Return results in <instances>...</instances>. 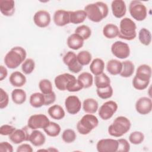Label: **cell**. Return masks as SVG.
<instances>
[{
    "label": "cell",
    "mask_w": 152,
    "mask_h": 152,
    "mask_svg": "<svg viewBox=\"0 0 152 152\" xmlns=\"http://www.w3.org/2000/svg\"><path fill=\"white\" fill-rule=\"evenodd\" d=\"M35 68V62L31 58L26 59L21 64V69L24 74L26 75L30 74Z\"/></svg>",
    "instance_id": "cell-40"
},
{
    "label": "cell",
    "mask_w": 152,
    "mask_h": 152,
    "mask_svg": "<svg viewBox=\"0 0 152 152\" xmlns=\"http://www.w3.org/2000/svg\"><path fill=\"white\" fill-rule=\"evenodd\" d=\"M75 77L69 73H64L57 75L54 80L55 87L61 91L66 90L69 83L74 80Z\"/></svg>",
    "instance_id": "cell-16"
},
{
    "label": "cell",
    "mask_w": 152,
    "mask_h": 152,
    "mask_svg": "<svg viewBox=\"0 0 152 152\" xmlns=\"http://www.w3.org/2000/svg\"><path fill=\"white\" fill-rule=\"evenodd\" d=\"M33 148L28 144H22L17 147V152H32Z\"/></svg>",
    "instance_id": "cell-51"
},
{
    "label": "cell",
    "mask_w": 152,
    "mask_h": 152,
    "mask_svg": "<svg viewBox=\"0 0 152 152\" xmlns=\"http://www.w3.org/2000/svg\"><path fill=\"white\" fill-rule=\"evenodd\" d=\"M70 23L74 24H78L83 23L87 18V14L84 10L69 11Z\"/></svg>",
    "instance_id": "cell-29"
},
{
    "label": "cell",
    "mask_w": 152,
    "mask_h": 152,
    "mask_svg": "<svg viewBox=\"0 0 152 152\" xmlns=\"http://www.w3.org/2000/svg\"><path fill=\"white\" fill-rule=\"evenodd\" d=\"M138 39L141 44L148 46L151 42V34L149 30L142 28L138 33Z\"/></svg>",
    "instance_id": "cell-36"
},
{
    "label": "cell",
    "mask_w": 152,
    "mask_h": 152,
    "mask_svg": "<svg viewBox=\"0 0 152 152\" xmlns=\"http://www.w3.org/2000/svg\"><path fill=\"white\" fill-rule=\"evenodd\" d=\"M39 87L41 93L43 94H47L53 92L52 83L48 79L41 80L39 83Z\"/></svg>",
    "instance_id": "cell-39"
},
{
    "label": "cell",
    "mask_w": 152,
    "mask_h": 152,
    "mask_svg": "<svg viewBox=\"0 0 152 152\" xmlns=\"http://www.w3.org/2000/svg\"><path fill=\"white\" fill-rule=\"evenodd\" d=\"M83 88V86L80 82L77 79L75 78L69 83L66 88V90L69 92H76L80 91Z\"/></svg>",
    "instance_id": "cell-45"
},
{
    "label": "cell",
    "mask_w": 152,
    "mask_h": 152,
    "mask_svg": "<svg viewBox=\"0 0 152 152\" xmlns=\"http://www.w3.org/2000/svg\"><path fill=\"white\" fill-rule=\"evenodd\" d=\"M87 17L91 21L99 23L106 18L109 13V8L106 4L103 2H96L87 5L84 10Z\"/></svg>",
    "instance_id": "cell-1"
},
{
    "label": "cell",
    "mask_w": 152,
    "mask_h": 152,
    "mask_svg": "<svg viewBox=\"0 0 152 152\" xmlns=\"http://www.w3.org/2000/svg\"><path fill=\"white\" fill-rule=\"evenodd\" d=\"M63 62L73 73H78L83 69V66L78 62L77 55L72 51H68L65 53L63 57Z\"/></svg>",
    "instance_id": "cell-9"
},
{
    "label": "cell",
    "mask_w": 152,
    "mask_h": 152,
    "mask_svg": "<svg viewBox=\"0 0 152 152\" xmlns=\"http://www.w3.org/2000/svg\"><path fill=\"white\" fill-rule=\"evenodd\" d=\"M9 103V96L8 93L2 88H0V108L3 109L8 106Z\"/></svg>",
    "instance_id": "cell-46"
},
{
    "label": "cell",
    "mask_w": 152,
    "mask_h": 152,
    "mask_svg": "<svg viewBox=\"0 0 152 152\" xmlns=\"http://www.w3.org/2000/svg\"><path fill=\"white\" fill-rule=\"evenodd\" d=\"M1 12L6 17H11L15 12V2L13 0H0Z\"/></svg>",
    "instance_id": "cell-20"
},
{
    "label": "cell",
    "mask_w": 152,
    "mask_h": 152,
    "mask_svg": "<svg viewBox=\"0 0 152 152\" xmlns=\"http://www.w3.org/2000/svg\"><path fill=\"white\" fill-rule=\"evenodd\" d=\"M137 26L135 22L129 18H122L119 24L118 37L126 40H134L137 36Z\"/></svg>",
    "instance_id": "cell-4"
},
{
    "label": "cell",
    "mask_w": 152,
    "mask_h": 152,
    "mask_svg": "<svg viewBox=\"0 0 152 152\" xmlns=\"http://www.w3.org/2000/svg\"><path fill=\"white\" fill-rule=\"evenodd\" d=\"M32 131L33 129L27 125L21 129H15L9 135V139L15 144H20L24 141H28V137Z\"/></svg>",
    "instance_id": "cell-8"
},
{
    "label": "cell",
    "mask_w": 152,
    "mask_h": 152,
    "mask_svg": "<svg viewBox=\"0 0 152 152\" xmlns=\"http://www.w3.org/2000/svg\"><path fill=\"white\" fill-rule=\"evenodd\" d=\"M11 98L14 103L21 104L26 100V93L24 90L21 88L14 89L11 92Z\"/></svg>",
    "instance_id": "cell-30"
},
{
    "label": "cell",
    "mask_w": 152,
    "mask_h": 152,
    "mask_svg": "<svg viewBox=\"0 0 152 152\" xmlns=\"http://www.w3.org/2000/svg\"><path fill=\"white\" fill-rule=\"evenodd\" d=\"M94 83L97 88H103L110 85V78L104 73L95 76Z\"/></svg>",
    "instance_id": "cell-33"
},
{
    "label": "cell",
    "mask_w": 152,
    "mask_h": 152,
    "mask_svg": "<svg viewBox=\"0 0 152 152\" xmlns=\"http://www.w3.org/2000/svg\"><path fill=\"white\" fill-rule=\"evenodd\" d=\"M122 68L120 73V75L124 78L130 77L134 72L135 66L132 62L129 60L123 61L122 62Z\"/></svg>",
    "instance_id": "cell-32"
},
{
    "label": "cell",
    "mask_w": 152,
    "mask_h": 152,
    "mask_svg": "<svg viewBox=\"0 0 152 152\" xmlns=\"http://www.w3.org/2000/svg\"><path fill=\"white\" fill-rule=\"evenodd\" d=\"M26 51L23 47H13L5 56V65L10 69L17 68L26 59Z\"/></svg>",
    "instance_id": "cell-2"
},
{
    "label": "cell",
    "mask_w": 152,
    "mask_h": 152,
    "mask_svg": "<svg viewBox=\"0 0 152 152\" xmlns=\"http://www.w3.org/2000/svg\"><path fill=\"white\" fill-rule=\"evenodd\" d=\"M30 105L35 108L41 107L45 105V96L42 93H33L29 99Z\"/></svg>",
    "instance_id": "cell-31"
},
{
    "label": "cell",
    "mask_w": 152,
    "mask_h": 152,
    "mask_svg": "<svg viewBox=\"0 0 152 152\" xmlns=\"http://www.w3.org/2000/svg\"><path fill=\"white\" fill-rule=\"evenodd\" d=\"M118 104L112 100L104 102L99 109V115L100 118L104 121L110 119L117 111Z\"/></svg>",
    "instance_id": "cell-7"
},
{
    "label": "cell",
    "mask_w": 152,
    "mask_h": 152,
    "mask_svg": "<svg viewBox=\"0 0 152 152\" xmlns=\"http://www.w3.org/2000/svg\"><path fill=\"white\" fill-rule=\"evenodd\" d=\"M65 106L68 113L75 115L81 110V102L76 96H69L65 100Z\"/></svg>",
    "instance_id": "cell-13"
},
{
    "label": "cell",
    "mask_w": 152,
    "mask_h": 152,
    "mask_svg": "<svg viewBox=\"0 0 152 152\" xmlns=\"http://www.w3.org/2000/svg\"><path fill=\"white\" fill-rule=\"evenodd\" d=\"M49 122V119L45 115L40 113L30 116L28 119L27 125L32 129H44Z\"/></svg>",
    "instance_id": "cell-10"
},
{
    "label": "cell",
    "mask_w": 152,
    "mask_h": 152,
    "mask_svg": "<svg viewBox=\"0 0 152 152\" xmlns=\"http://www.w3.org/2000/svg\"><path fill=\"white\" fill-rule=\"evenodd\" d=\"M111 52L116 58L121 59L127 58L130 55L129 45L122 41H116L112 45Z\"/></svg>",
    "instance_id": "cell-11"
},
{
    "label": "cell",
    "mask_w": 152,
    "mask_h": 152,
    "mask_svg": "<svg viewBox=\"0 0 152 152\" xmlns=\"http://www.w3.org/2000/svg\"><path fill=\"white\" fill-rule=\"evenodd\" d=\"M77 138L75 132L71 129H65L62 134V139L66 143L73 142Z\"/></svg>",
    "instance_id": "cell-42"
},
{
    "label": "cell",
    "mask_w": 152,
    "mask_h": 152,
    "mask_svg": "<svg viewBox=\"0 0 152 152\" xmlns=\"http://www.w3.org/2000/svg\"><path fill=\"white\" fill-rule=\"evenodd\" d=\"M97 96L102 99H107L110 98L113 93V90L111 86H109L103 88H97L96 90Z\"/></svg>",
    "instance_id": "cell-41"
},
{
    "label": "cell",
    "mask_w": 152,
    "mask_h": 152,
    "mask_svg": "<svg viewBox=\"0 0 152 152\" xmlns=\"http://www.w3.org/2000/svg\"><path fill=\"white\" fill-rule=\"evenodd\" d=\"M45 132L49 137H55L61 132V126L55 122L50 121L48 125L43 129Z\"/></svg>",
    "instance_id": "cell-35"
},
{
    "label": "cell",
    "mask_w": 152,
    "mask_h": 152,
    "mask_svg": "<svg viewBox=\"0 0 152 152\" xmlns=\"http://www.w3.org/2000/svg\"><path fill=\"white\" fill-rule=\"evenodd\" d=\"M104 69V62L100 58H95L93 59L90 65V70L91 72L95 76L98 75L103 72Z\"/></svg>",
    "instance_id": "cell-28"
},
{
    "label": "cell",
    "mask_w": 152,
    "mask_h": 152,
    "mask_svg": "<svg viewBox=\"0 0 152 152\" xmlns=\"http://www.w3.org/2000/svg\"><path fill=\"white\" fill-rule=\"evenodd\" d=\"M45 96V106H48L50 104H52L55 102L56 100V94L53 91L51 93L47 94H44Z\"/></svg>",
    "instance_id": "cell-49"
},
{
    "label": "cell",
    "mask_w": 152,
    "mask_h": 152,
    "mask_svg": "<svg viewBox=\"0 0 152 152\" xmlns=\"http://www.w3.org/2000/svg\"><path fill=\"white\" fill-rule=\"evenodd\" d=\"M98 102L94 99L87 98L83 101V109L87 113H95L98 110Z\"/></svg>",
    "instance_id": "cell-25"
},
{
    "label": "cell",
    "mask_w": 152,
    "mask_h": 152,
    "mask_svg": "<svg viewBox=\"0 0 152 152\" xmlns=\"http://www.w3.org/2000/svg\"><path fill=\"white\" fill-rule=\"evenodd\" d=\"M135 109L141 115H147L151 112L152 101L147 97H141L139 98L135 103Z\"/></svg>",
    "instance_id": "cell-15"
},
{
    "label": "cell",
    "mask_w": 152,
    "mask_h": 152,
    "mask_svg": "<svg viewBox=\"0 0 152 152\" xmlns=\"http://www.w3.org/2000/svg\"><path fill=\"white\" fill-rule=\"evenodd\" d=\"M111 9L114 17L117 18H121L126 12V4L123 0H114L112 2Z\"/></svg>",
    "instance_id": "cell-18"
},
{
    "label": "cell",
    "mask_w": 152,
    "mask_h": 152,
    "mask_svg": "<svg viewBox=\"0 0 152 152\" xmlns=\"http://www.w3.org/2000/svg\"><path fill=\"white\" fill-rule=\"evenodd\" d=\"M103 34L105 37L107 39H114L118 36L119 28L116 25L114 24H107L103 28Z\"/></svg>",
    "instance_id": "cell-27"
},
{
    "label": "cell",
    "mask_w": 152,
    "mask_h": 152,
    "mask_svg": "<svg viewBox=\"0 0 152 152\" xmlns=\"http://www.w3.org/2000/svg\"><path fill=\"white\" fill-rule=\"evenodd\" d=\"M135 77L144 81H150L151 77V66L147 64L140 65L137 69Z\"/></svg>",
    "instance_id": "cell-19"
},
{
    "label": "cell",
    "mask_w": 152,
    "mask_h": 152,
    "mask_svg": "<svg viewBox=\"0 0 152 152\" xmlns=\"http://www.w3.org/2000/svg\"><path fill=\"white\" fill-rule=\"evenodd\" d=\"M77 57L78 62L82 66L88 65L92 59L91 54L87 50H82L77 55Z\"/></svg>",
    "instance_id": "cell-37"
},
{
    "label": "cell",
    "mask_w": 152,
    "mask_h": 152,
    "mask_svg": "<svg viewBox=\"0 0 152 152\" xmlns=\"http://www.w3.org/2000/svg\"><path fill=\"white\" fill-rule=\"evenodd\" d=\"M77 80L83 86V88H88L90 87L93 83V77L92 74L88 72H83L81 73Z\"/></svg>",
    "instance_id": "cell-34"
},
{
    "label": "cell",
    "mask_w": 152,
    "mask_h": 152,
    "mask_svg": "<svg viewBox=\"0 0 152 152\" xmlns=\"http://www.w3.org/2000/svg\"><path fill=\"white\" fill-rule=\"evenodd\" d=\"M51 21V17L49 12L45 10L37 11L33 16V21L36 26L40 28L48 27Z\"/></svg>",
    "instance_id": "cell-14"
},
{
    "label": "cell",
    "mask_w": 152,
    "mask_h": 152,
    "mask_svg": "<svg viewBox=\"0 0 152 152\" xmlns=\"http://www.w3.org/2000/svg\"><path fill=\"white\" fill-rule=\"evenodd\" d=\"M84 40L78 34L73 33L68 36L66 40L68 46L73 50H78L83 46Z\"/></svg>",
    "instance_id": "cell-21"
},
{
    "label": "cell",
    "mask_w": 152,
    "mask_h": 152,
    "mask_svg": "<svg viewBox=\"0 0 152 152\" xmlns=\"http://www.w3.org/2000/svg\"><path fill=\"white\" fill-rule=\"evenodd\" d=\"M8 75L7 69L3 65L0 66V81L5 79Z\"/></svg>",
    "instance_id": "cell-52"
},
{
    "label": "cell",
    "mask_w": 152,
    "mask_h": 152,
    "mask_svg": "<svg viewBox=\"0 0 152 152\" xmlns=\"http://www.w3.org/2000/svg\"><path fill=\"white\" fill-rule=\"evenodd\" d=\"M144 140V135L142 132L134 131L130 134L129 135V141L131 143L138 145L142 142Z\"/></svg>",
    "instance_id": "cell-43"
},
{
    "label": "cell",
    "mask_w": 152,
    "mask_h": 152,
    "mask_svg": "<svg viewBox=\"0 0 152 152\" xmlns=\"http://www.w3.org/2000/svg\"><path fill=\"white\" fill-rule=\"evenodd\" d=\"M118 146L117 140L104 138L101 139L97 142L96 148L99 152H117Z\"/></svg>",
    "instance_id": "cell-12"
},
{
    "label": "cell",
    "mask_w": 152,
    "mask_h": 152,
    "mask_svg": "<svg viewBox=\"0 0 152 152\" xmlns=\"http://www.w3.org/2000/svg\"><path fill=\"white\" fill-rule=\"evenodd\" d=\"M0 151L1 152H12L13 151V147L12 145L7 142H1L0 143Z\"/></svg>",
    "instance_id": "cell-50"
},
{
    "label": "cell",
    "mask_w": 152,
    "mask_h": 152,
    "mask_svg": "<svg viewBox=\"0 0 152 152\" xmlns=\"http://www.w3.org/2000/svg\"><path fill=\"white\" fill-rule=\"evenodd\" d=\"M129 12L131 16L137 21L144 20L147 15V10L145 5L140 1L134 0L129 5Z\"/></svg>",
    "instance_id": "cell-6"
},
{
    "label": "cell",
    "mask_w": 152,
    "mask_h": 152,
    "mask_svg": "<svg viewBox=\"0 0 152 152\" xmlns=\"http://www.w3.org/2000/svg\"><path fill=\"white\" fill-rule=\"evenodd\" d=\"M122 68V62L116 59L109 60L106 65L107 71L109 74L113 75L120 74Z\"/></svg>",
    "instance_id": "cell-26"
},
{
    "label": "cell",
    "mask_w": 152,
    "mask_h": 152,
    "mask_svg": "<svg viewBox=\"0 0 152 152\" xmlns=\"http://www.w3.org/2000/svg\"><path fill=\"white\" fill-rule=\"evenodd\" d=\"M131 124L128 118L120 116L115 119L113 122L108 127V133L112 137H121L128 132L131 128Z\"/></svg>",
    "instance_id": "cell-3"
},
{
    "label": "cell",
    "mask_w": 152,
    "mask_h": 152,
    "mask_svg": "<svg viewBox=\"0 0 152 152\" xmlns=\"http://www.w3.org/2000/svg\"><path fill=\"white\" fill-rule=\"evenodd\" d=\"M117 140L118 142V152H128L130 150V144L126 139L120 138Z\"/></svg>",
    "instance_id": "cell-47"
},
{
    "label": "cell",
    "mask_w": 152,
    "mask_h": 152,
    "mask_svg": "<svg viewBox=\"0 0 152 152\" xmlns=\"http://www.w3.org/2000/svg\"><path fill=\"white\" fill-rule=\"evenodd\" d=\"M150 81H144L137 78L136 77H134L132 80V86L133 87L138 90H143L145 89L148 84Z\"/></svg>",
    "instance_id": "cell-44"
},
{
    "label": "cell",
    "mask_w": 152,
    "mask_h": 152,
    "mask_svg": "<svg viewBox=\"0 0 152 152\" xmlns=\"http://www.w3.org/2000/svg\"><path fill=\"white\" fill-rule=\"evenodd\" d=\"M9 81L11 84L15 87H21L26 83V77L20 71H14L10 76Z\"/></svg>",
    "instance_id": "cell-23"
},
{
    "label": "cell",
    "mask_w": 152,
    "mask_h": 152,
    "mask_svg": "<svg viewBox=\"0 0 152 152\" xmlns=\"http://www.w3.org/2000/svg\"><path fill=\"white\" fill-rule=\"evenodd\" d=\"M75 33L80 36L85 40L91 36V30L88 26L86 25H81L76 28Z\"/></svg>",
    "instance_id": "cell-38"
},
{
    "label": "cell",
    "mask_w": 152,
    "mask_h": 152,
    "mask_svg": "<svg viewBox=\"0 0 152 152\" xmlns=\"http://www.w3.org/2000/svg\"><path fill=\"white\" fill-rule=\"evenodd\" d=\"M49 115L53 119L61 120L65 117V112L64 109L59 104L51 106L48 110Z\"/></svg>",
    "instance_id": "cell-24"
},
{
    "label": "cell",
    "mask_w": 152,
    "mask_h": 152,
    "mask_svg": "<svg viewBox=\"0 0 152 152\" xmlns=\"http://www.w3.org/2000/svg\"><path fill=\"white\" fill-rule=\"evenodd\" d=\"M53 21L55 25L63 27L70 23L69 11L64 10H56L53 14Z\"/></svg>",
    "instance_id": "cell-17"
},
{
    "label": "cell",
    "mask_w": 152,
    "mask_h": 152,
    "mask_svg": "<svg viewBox=\"0 0 152 152\" xmlns=\"http://www.w3.org/2000/svg\"><path fill=\"white\" fill-rule=\"evenodd\" d=\"M28 141L34 146L40 147L45 144L46 137L41 131L37 129H33L28 137Z\"/></svg>",
    "instance_id": "cell-22"
},
{
    "label": "cell",
    "mask_w": 152,
    "mask_h": 152,
    "mask_svg": "<svg viewBox=\"0 0 152 152\" xmlns=\"http://www.w3.org/2000/svg\"><path fill=\"white\" fill-rule=\"evenodd\" d=\"M99 124L97 118L93 114H86L77 124L78 132L82 135L88 134L93 129L96 128Z\"/></svg>",
    "instance_id": "cell-5"
},
{
    "label": "cell",
    "mask_w": 152,
    "mask_h": 152,
    "mask_svg": "<svg viewBox=\"0 0 152 152\" xmlns=\"http://www.w3.org/2000/svg\"><path fill=\"white\" fill-rule=\"evenodd\" d=\"M15 128L12 125L5 124L1 126L0 128V134L1 135H10L15 130Z\"/></svg>",
    "instance_id": "cell-48"
}]
</instances>
